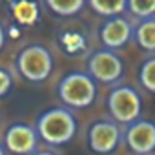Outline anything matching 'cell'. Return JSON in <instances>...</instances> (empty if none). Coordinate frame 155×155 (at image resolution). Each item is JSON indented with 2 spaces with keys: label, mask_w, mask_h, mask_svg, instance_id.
Instances as JSON below:
<instances>
[{
  "label": "cell",
  "mask_w": 155,
  "mask_h": 155,
  "mask_svg": "<svg viewBox=\"0 0 155 155\" xmlns=\"http://www.w3.org/2000/svg\"><path fill=\"white\" fill-rule=\"evenodd\" d=\"M108 110L115 122L131 124L133 120L140 119L142 113L140 95L131 86H117L108 95Z\"/></svg>",
  "instance_id": "cell-4"
},
{
  "label": "cell",
  "mask_w": 155,
  "mask_h": 155,
  "mask_svg": "<svg viewBox=\"0 0 155 155\" xmlns=\"http://www.w3.org/2000/svg\"><path fill=\"white\" fill-rule=\"evenodd\" d=\"M4 44H6V31H4V26L0 24V51H2Z\"/></svg>",
  "instance_id": "cell-18"
},
{
  "label": "cell",
  "mask_w": 155,
  "mask_h": 155,
  "mask_svg": "<svg viewBox=\"0 0 155 155\" xmlns=\"http://www.w3.org/2000/svg\"><path fill=\"white\" fill-rule=\"evenodd\" d=\"M133 38V28L124 17H110L101 28V42L108 49L124 48Z\"/></svg>",
  "instance_id": "cell-9"
},
{
  "label": "cell",
  "mask_w": 155,
  "mask_h": 155,
  "mask_svg": "<svg viewBox=\"0 0 155 155\" xmlns=\"http://www.w3.org/2000/svg\"><path fill=\"white\" fill-rule=\"evenodd\" d=\"M120 139H122V130L119 128V124L115 120H108V119L95 120L88 131L90 150L99 155L113 153L119 148Z\"/></svg>",
  "instance_id": "cell-6"
},
{
  "label": "cell",
  "mask_w": 155,
  "mask_h": 155,
  "mask_svg": "<svg viewBox=\"0 0 155 155\" xmlns=\"http://www.w3.org/2000/svg\"><path fill=\"white\" fill-rule=\"evenodd\" d=\"M139 81L146 91L155 93V57L144 60V64L140 66V71H139Z\"/></svg>",
  "instance_id": "cell-15"
},
{
  "label": "cell",
  "mask_w": 155,
  "mask_h": 155,
  "mask_svg": "<svg viewBox=\"0 0 155 155\" xmlns=\"http://www.w3.org/2000/svg\"><path fill=\"white\" fill-rule=\"evenodd\" d=\"M11 13L17 22L24 26H33L40 17V8L33 0H15L11 6Z\"/></svg>",
  "instance_id": "cell-10"
},
{
  "label": "cell",
  "mask_w": 155,
  "mask_h": 155,
  "mask_svg": "<svg viewBox=\"0 0 155 155\" xmlns=\"http://www.w3.org/2000/svg\"><path fill=\"white\" fill-rule=\"evenodd\" d=\"M31 155H58V153L53 151V150H35Z\"/></svg>",
  "instance_id": "cell-17"
},
{
  "label": "cell",
  "mask_w": 155,
  "mask_h": 155,
  "mask_svg": "<svg viewBox=\"0 0 155 155\" xmlns=\"http://www.w3.org/2000/svg\"><path fill=\"white\" fill-rule=\"evenodd\" d=\"M126 9L137 18L155 17V0H128Z\"/></svg>",
  "instance_id": "cell-14"
},
{
  "label": "cell",
  "mask_w": 155,
  "mask_h": 155,
  "mask_svg": "<svg viewBox=\"0 0 155 155\" xmlns=\"http://www.w3.org/2000/svg\"><path fill=\"white\" fill-rule=\"evenodd\" d=\"M13 88V77L8 69L0 68V97H4L9 93V90Z\"/></svg>",
  "instance_id": "cell-16"
},
{
  "label": "cell",
  "mask_w": 155,
  "mask_h": 155,
  "mask_svg": "<svg viewBox=\"0 0 155 155\" xmlns=\"http://www.w3.org/2000/svg\"><path fill=\"white\" fill-rule=\"evenodd\" d=\"M0 155H6V151H4V146L0 144Z\"/></svg>",
  "instance_id": "cell-19"
},
{
  "label": "cell",
  "mask_w": 155,
  "mask_h": 155,
  "mask_svg": "<svg viewBox=\"0 0 155 155\" xmlns=\"http://www.w3.org/2000/svg\"><path fill=\"white\" fill-rule=\"evenodd\" d=\"M46 6L58 17H73L86 4V0H44Z\"/></svg>",
  "instance_id": "cell-13"
},
{
  "label": "cell",
  "mask_w": 155,
  "mask_h": 155,
  "mask_svg": "<svg viewBox=\"0 0 155 155\" xmlns=\"http://www.w3.org/2000/svg\"><path fill=\"white\" fill-rule=\"evenodd\" d=\"M58 97L69 108H88L97 97V84L90 73H68L58 84Z\"/></svg>",
  "instance_id": "cell-2"
},
{
  "label": "cell",
  "mask_w": 155,
  "mask_h": 155,
  "mask_svg": "<svg viewBox=\"0 0 155 155\" xmlns=\"http://www.w3.org/2000/svg\"><path fill=\"white\" fill-rule=\"evenodd\" d=\"M18 73L29 82L46 81L53 69V57L44 46H26L17 57Z\"/></svg>",
  "instance_id": "cell-3"
},
{
  "label": "cell",
  "mask_w": 155,
  "mask_h": 155,
  "mask_svg": "<svg viewBox=\"0 0 155 155\" xmlns=\"http://www.w3.org/2000/svg\"><path fill=\"white\" fill-rule=\"evenodd\" d=\"M133 38L142 49L155 51V17L140 18V22L133 29Z\"/></svg>",
  "instance_id": "cell-11"
},
{
  "label": "cell",
  "mask_w": 155,
  "mask_h": 155,
  "mask_svg": "<svg viewBox=\"0 0 155 155\" xmlns=\"http://www.w3.org/2000/svg\"><path fill=\"white\" fill-rule=\"evenodd\" d=\"M37 133L49 146L68 144L77 133L75 115L68 108H51L38 117Z\"/></svg>",
  "instance_id": "cell-1"
},
{
  "label": "cell",
  "mask_w": 155,
  "mask_h": 155,
  "mask_svg": "<svg viewBox=\"0 0 155 155\" xmlns=\"http://www.w3.org/2000/svg\"><path fill=\"white\" fill-rule=\"evenodd\" d=\"M124 71V64L113 49H99L95 51L88 60V73L97 82L102 84H113L117 82Z\"/></svg>",
  "instance_id": "cell-5"
},
{
  "label": "cell",
  "mask_w": 155,
  "mask_h": 155,
  "mask_svg": "<svg viewBox=\"0 0 155 155\" xmlns=\"http://www.w3.org/2000/svg\"><path fill=\"white\" fill-rule=\"evenodd\" d=\"M126 144L137 155H150L155 151V122L137 119L128 124L124 131Z\"/></svg>",
  "instance_id": "cell-7"
},
{
  "label": "cell",
  "mask_w": 155,
  "mask_h": 155,
  "mask_svg": "<svg viewBox=\"0 0 155 155\" xmlns=\"http://www.w3.org/2000/svg\"><path fill=\"white\" fill-rule=\"evenodd\" d=\"M90 8L101 17H117L126 11L128 0H88Z\"/></svg>",
  "instance_id": "cell-12"
},
{
  "label": "cell",
  "mask_w": 155,
  "mask_h": 155,
  "mask_svg": "<svg viewBox=\"0 0 155 155\" xmlns=\"http://www.w3.org/2000/svg\"><path fill=\"white\" fill-rule=\"evenodd\" d=\"M38 133L28 124H13L4 135V146L15 155H31L37 150Z\"/></svg>",
  "instance_id": "cell-8"
}]
</instances>
